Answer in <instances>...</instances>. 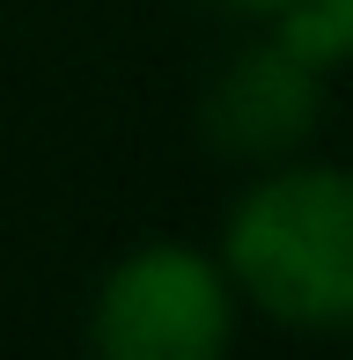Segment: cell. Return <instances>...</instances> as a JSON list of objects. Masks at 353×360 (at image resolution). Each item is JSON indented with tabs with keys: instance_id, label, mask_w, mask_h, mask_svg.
I'll return each mask as SVG.
<instances>
[{
	"instance_id": "obj_1",
	"label": "cell",
	"mask_w": 353,
	"mask_h": 360,
	"mask_svg": "<svg viewBox=\"0 0 353 360\" xmlns=\"http://www.w3.org/2000/svg\"><path fill=\"white\" fill-rule=\"evenodd\" d=\"M236 302L287 331H353V169L295 162L250 184L221 236Z\"/></svg>"
},
{
	"instance_id": "obj_2",
	"label": "cell",
	"mask_w": 353,
	"mask_h": 360,
	"mask_svg": "<svg viewBox=\"0 0 353 360\" xmlns=\"http://www.w3.org/2000/svg\"><path fill=\"white\" fill-rule=\"evenodd\" d=\"M89 338L110 360H221L236 338V287L214 257L148 243L96 287Z\"/></svg>"
},
{
	"instance_id": "obj_3",
	"label": "cell",
	"mask_w": 353,
	"mask_h": 360,
	"mask_svg": "<svg viewBox=\"0 0 353 360\" xmlns=\"http://www.w3.org/2000/svg\"><path fill=\"white\" fill-rule=\"evenodd\" d=\"M324 118V67L287 52L280 37L229 59V74L206 89V140L236 162H287Z\"/></svg>"
},
{
	"instance_id": "obj_4",
	"label": "cell",
	"mask_w": 353,
	"mask_h": 360,
	"mask_svg": "<svg viewBox=\"0 0 353 360\" xmlns=\"http://www.w3.org/2000/svg\"><path fill=\"white\" fill-rule=\"evenodd\" d=\"M272 37L331 74L339 59H353V0H295L272 15Z\"/></svg>"
},
{
	"instance_id": "obj_5",
	"label": "cell",
	"mask_w": 353,
	"mask_h": 360,
	"mask_svg": "<svg viewBox=\"0 0 353 360\" xmlns=\"http://www.w3.org/2000/svg\"><path fill=\"white\" fill-rule=\"evenodd\" d=\"M221 8H236V15H258V22H272L280 8H295V0H221Z\"/></svg>"
}]
</instances>
